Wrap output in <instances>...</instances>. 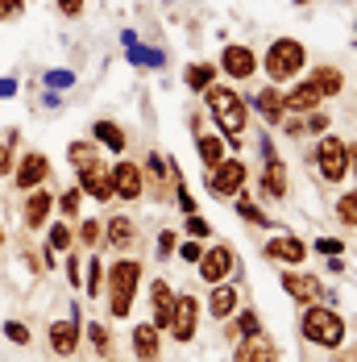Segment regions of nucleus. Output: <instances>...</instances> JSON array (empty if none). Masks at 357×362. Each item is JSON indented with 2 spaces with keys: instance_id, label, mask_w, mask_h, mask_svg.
Returning <instances> with one entry per match:
<instances>
[{
  "instance_id": "obj_1",
  "label": "nucleus",
  "mask_w": 357,
  "mask_h": 362,
  "mask_svg": "<svg viewBox=\"0 0 357 362\" xmlns=\"http://www.w3.org/2000/svg\"><path fill=\"white\" fill-rule=\"evenodd\" d=\"M138 284H142V262L121 258V262L108 267V308H112V317H129Z\"/></svg>"
},
{
  "instance_id": "obj_2",
  "label": "nucleus",
  "mask_w": 357,
  "mask_h": 362,
  "mask_svg": "<svg viewBox=\"0 0 357 362\" xmlns=\"http://www.w3.org/2000/svg\"><path fill=\"white\" fill-rule=\"evenodd\" d=\"M208 105H212L216 121H220V129H224V138H229V142H237V138H241V129H246V117H250L246 100H241L233 88H208Z\"/></svg>"
},
{
  "instance_id": "obj_3",
  "label": "nucleus",
  "mask_w": 357,
  "mask_h": 362,
  "mask_svg": "<svg viewBox=\"0 0 357 362\" xmlns=\"http://www.w3.org/2000/svg\"><path fill=\"white\" fill-rule=\"evenodd\" d=\"M303 337H308L312 346L337 350V346L345 341V321H341L332 308H320V304H312V308L303 313Z\"/></svg>"
},
{
  "instance_id": "obj_4",
  "label": "nucleus",
  "mask_w": 357,
  "mask_h": 362,
  "mask_svg": "<svg viewBox=\"0 0 357 362\" xmlns=\"http://www.w3.org/2000/svg\"><path fill=\"white\" fill-rule=\"evenodd\" d=\"M308 63V54H303V46L295 42V37H279V42H270V50H266V75H270V83H283L291 75L299 71Z\"/></svg>"
},
{
  "instance_id": "obj_5",
  "label": "nucleus",
  "mask_w": 357,
  "mask_h": 362,
  "mask_svg": "<svg viewBox=\"0 0 357 362\" xmlns=\"http://www.w3.org/2000/svg\"><path fill=\"white\" fill-rule=\"evenodd\" d=\"M316 167H320V175L328 183H341L349 175V146L341 142V138H320V146H316Z\"/></svg>"
},
{
  "instance_id": "obj_6",
  "label": "nucleus",
  "mask_w": 357,
  "mask_h": 362,
  "mask_svg": "<svg viewBox=\"0 0 357 362\" xmlns=\"http://www.w3.org/2000/svg\"><path fill=\"white\" fill-rule=\"evenodd\" d=\"M145 192V171L138 163H116L112 167V196L121 200H142Z\"/></svg>"
},
{
  "instance_id": "obj_7",
  "label": "nucleus",
  "mask_w": 357,
  "mask_h": 362,
  "mask_svg": "<svg viewBox=\"0 0 357 362\" xmlns=\"http://www.w3.org/2000/svg\"><path fill=\"white\" fill-rule=\"evenodd\" d=\"M246 187V167L237 158H220L212 167V192L216 196H237Z\"/></svg>"
},
{
  "instance_id": "obj_8",
  "label": "nucleus",
  "mask_w": 357,
  "mask_h": 362,
  "mask_svg": "<svg viewBox=\"0 0 357 362\" xmlns=\"http://www.w3.org/2000/svg\"><path fill=\"white\" fill-rule=\"evenodd\" d=\"M195 267H200L204 284H224V279H229V271L237 267V258H233V250H229V246H212V250L204 254Z\"/></svg>"
},
{
  "instance_id": "obj_9",
  "label": "nucleus",
  "mask_w": 357,
  "mask_h": 362,
  "mask_svg": "<svg viewBox=\"0 0 357 362\" xmlns=\"http://www.w3.org/2000/svg\"><path fill=\"white\" fill-rule=\"evenodd\" d=\"M195 321H200V304L191 296H178L175 308H171V333H175V341H191L195 337Z\"/></svg>"
},
{
  "instance_id": "obj_10",
  "label": "nucleus",
  "mask_w": 357,
  "mask_h": 362,
  "mask_svg": "<svg viewBox=\"0 0 357 362\" xmlns=\"http://www.w3.org/2000/svg\"><path fill=\"white\" fill-rule=\"evenodd\" d=\"M46 175H50V158H46V154H25V158H21V167H17V171H13V180H17V187H21V192H34V187H42V183H46Z\"/></svg>"
},
{
  "instance_id": "obj_11",
  "label": "nucleus",
  "mask_w": 357,
  "mask_h": 362,
  "mask_svg": "<svg viewBox=\"0 0 357 362\" xmlns=\"http://www.w3.org/2000/svg\"><path fill=\"white\" fill-rule=\"evenodd\" d=\"M79 192L92 196V200H108V196H112V167L96 163V167L79 171Z\"/></svg>"
},
{
  "instance_id": "obj_12",
  "label": "nucleus",
  "mask_w": 357,
  "mask_h": 362,
  "mask_svg": "<svg viewBox=\"0 0 357 362\" xmlns=\"http://www.w3.org/2000/svg\"><path fill=\"white\" fill-rule=\"evenodd\" d=\"M220 71H229L233 79H250L258 71V59H253L250 46H224V54H220Z\"/></svg>"
},
{
  "instance_id": "obj_13",
  "label": "nucleus",
  "mask_w": 357,
  "mask_h": 362,
  "mask_svg": "<svg viewBox=\"0 0 357 362\" xmlns=\"http://www.w3.org/2000/svg\"><path fill=\"white\" fill-rule=\"evenodd\" d=\"M50 350L59 358H71L79 350V321H75V313H71V321H54L50 325Z\"/></svg>"
},
{
  "instance_id": "obj_14",
  "label": "nucleus",
  "mask_w": 357,
  "mask_h": 362,
  "mask_svg": "<svg viewBox=\"0 0 357 362\" xmlns=\"http://www.w3.org/2000/svg\"><path fill=\"white\" fill-rule=\"evenodd\" d=\"M150 304H154V329H171V308H175V296L167 279H154L150 284Z\"/></svg>"
},
{
  "instance_id": "obj_15",
  "label": "nucleus",
  "mask_w": 357,
  "mask_h": 362,
  "mask_svg": "<svg viewBox=\"0 0 357 362\" xmlns=\"http://www.w3.org/2000/svg\"><path fill=\"white\" fill-rule=\"evenodd\" d=\"M266 258H274V262H303L308 258V246L299 238H291V233H279V238L266 242Z\"/></svg>"
},
{
  "instance_id": "obj_16",
  "label": "nucleus",
  "mask_w": 357,
  "mask_h": 362,
  "mask_svg": "<svg viewBox=\"0 0 357 362\" xmlns=\"http://www.w3.org/2000/svg\"><path fill=\"white\" fill-rule=\"evenodd\" d=\"M283 291L291 300H324V288L320 279H312V275H295V271H283Z\"/></svg>"
},
{
  "instance_id": "obj_17",
  "label": "nucleus",
  "mask_w": 357,
  "mask_h": 362,
  "mask_svg": "<svg viewBox=\"0 0 357 362\" xmlns=\"http://www.w3.org/2000/svg\"><path fill=\"white\" fill-rule=\"evenodd\" d=\"M50 209H54V196H50L46 187H34V192L25 196V225H30V229H42L46 217H50Z\"/></svg>"
},
{
  "instance_id": "obj_18",
  "label": "nucleus",
  "mask_w": 357,
  "mask_h": 362,
  "mask_svg": "<svg viewBox=\"0 0 357 362\" xmlns=\"http://www.w3.org/2000/svg\"><path fill=\"white\" fill-rule=\"evenodd\" d=\"M237 362H274V346H270V337H262V333L241 337V346H237Z\"/></svg>"
},
{
  "instance_id": "obj_19",
  "label": "nucleus",
  "mask_w": 357,
  "mask_h": 362,
  "mask_svg": "<svg viewBox=\"0 0 357 362\" xmlns=\"http://www.w3.org/2000/svg\"><path fill=\"white\" fill-rule=\"evenodd\" d=\"M208 313H212L216 321L233 317V313H237V288H229V284H212V296H208Z\"/></svg>"
},
{
  "instance_id": "obj_20",
  "label": "nucleus",
  "mask_w": 357,
  "mask_h": 362,
  "mask_svg": "<svg viewBox=\"0 0 357 362\" xmlns=\"http://www.w3.org/2000/svg\"><path fill=\"white\" fill-rule=\"evenodd\" d=\"M133 354H138L142 362L158 358V329H154V325H145V321L133 325Z\"/></svg>"
},
{
  "instance_id": "obj_21",
  "label": "nucleus",
  "mask_w": 357,
  "mask_h": 362,
  "mask_svg": "<svg viewBox=\"0 0 357 362\" xmlns=\"http://www.w3.org/2000/svg\"><path fill=\"white\" fill-rule=\"evenodd\" d=\"M324 96L312 88V83H299V88H291L283 96V105L286 109H295V112H316V105H320Z\"/></svg>"
},
{
  "instance_id": "obj_22",
  "label": "nucleus",
  "mask_w": 357,
  "mask_h": 362,
  "mask_svg": "<svg viewBox=\"0 0 357 362\" xmlns=\"http://www.w3.org/2000/svg\"><path fill=\"white\" fill-rule=\"evenodd\" d=\"M253 109H258L262 117H266V121H270V125H274V121H283L286 105H283V96H279L274 88H262V92L253 96Z\"/></svg>"
},
{
  "instance_id": "obj_23",
  "label": "nucleus",
  "mask_w": 357,
  "mask_h": 362,
  "mask_svg": "<svg viewBox=\"0 0 357 362\" xmlns=\"http://www.w3.org/2000/svg\"><path fill=\"white\" fill-rule=\"evenodd\" d=\"M67 158H71L75 171H87V167L104 163V158H100V146H96V142H71V146H67Z\"/></svg>"
},
{
  "instance_id": "obj_24",
  "label": "nucleus",
  "mask_w": 357,
  "mask_h": 362,
  "mask_svg": "<svg viewBox=\"0 0 357 362\" xmlns=\"http://www.w3.org/2000/svg\"><path fill=\"white\" fill-rule=\"evenodd\" d=\"M262 192L266 196H286V171H283V163L279 158H266V180H262Z\"/></svg>"
},
{
  "instance_id": "obj_25",
  "label": "nucleus",
  "mask_w": 357,
  "mask_h": 362,
  "mask_svg": "<svg viewBox=\"0 0 357 362\" xmlns=\"http://www.w3.org/2000/svg\"><path fill=\"white\" fill-rule=\"evenodd\" d=\"M125 50H129V63H145V67H162V63H167V59H162V50L142 46L133 34H125Z\"/></svg>"
},
{
  "instance_id": "obj_26",
  "label": "nucleus",
  "mask_w": 357,
  "mask_h": 362,
  "mask_svg": "<svg viewBox=\"0 0 357 362\" xmlns=\"http://www.w3.org/2000/svg\"><path fill=\"white\" fill-rule=\"evenodd\" d=\"M312 88H316L320 96H337V92L345 88V75L337 71V67H316V75H312Z\"/></svg>"
},
{
  "instance_id": "obj_27",
  "label": "nucleus",
  "mask_w": 357,
  "mask_h": 362,
  "mask_svg": "<svg viewBox=\"0 0 357 362\" xmlns=\"http://www.w3.org/2000/svg\"><path fill=\"white\" fill-rule=\"evenodd\" d=\"M133 238H138V233H133V221H129V217H112V221H108V242H112L116 250H129V246H133Z\"/></svg>"
},
{
  "instance_id": "obj_28",
  "label": "nucleus",
  "mask_w": 357,
  "mask_h": 362,
  "mask_svg": "<svg viewBox=\"0 0 357 362\" xmlns=\"http://www.w3.org/2000/svg\"><path fill=\"white\" fill-rule=\"evenodd\" d=\"M92 134H96V142L108 146V150H125V134H121V125H116V121H96V125H92Z\"/></svg>"
},
{
  "instance_id": "obj_29",
  "label": "nucleus",
  "mask_w": 357,
  "mask_h": 362,
  "mask_svg": "<svg viewBox=\"0 0 357 362\" xmlns=\"http://www.w3.org/2000/svg\"><path fill=\"white\" fill-rule=\"evenodd\" d=\"M171 167H175V163H171ZM171 167H167L158 154H150V158H145V171L154 175V192H158V196H167V180H175V171H171Z\"/></svg>"
},
{
  "instance_id": "obj_30",
  "label": "nucleus",
  "mask_w": 357,
  "mask_h": 362,
  "mask_svg": "<svg viewBox=\"0 0 357 362\" xmlns=\"http://www.w3.org/2000/svg\"><path fill=\"white\" fill-rule=\"evenodd\" d=\"M195 150H200L204 167H216V163L224 158V146H220V138H212V134H200V142H195Z\"/></svg>"
},
{
  "instance_id": "obj_31",
  "label": "nucleus",
  "mask_w": 357,
  "mask_h": 362,
  "mask_svg": "<svg viewBox=\"0 0 357 362\" xmlns=\"http://www.w3.org/2000/svg\"><path fill=\"white\" fill-rule=\"evenodd\" d=\"M212 75H216V67L195 63V67H187V88H191V92H208V88H212Z\"/></svg>"
},
{
  "instance_id": "obj_32",
  "label": "nucleus",
  "mask_w": 357,
  "mask_h": 362,
  "mask_svg": "<svg viewBox=\"0 0 357 362\" xmlns=\"http://www.w3.org/2000/svg\"><path fill=\"white\" fill-rule=\"evenodd\" d=\"M79 200H83V192H79V187H67L63 196H54V204L63 209V217H79Z\"/></svg>"
},
{
  "instance_id": "obj_33",
  "label": "nucleus",
  "mask_w": 357,
  "mask_h": 362,
  "mask_svg": "<svg viewBox=\"0 0 357 362\" xmlns=\"http://www.w3.org/2000/svg\"><path fill=\"white\" fill-rule=\"evenodd\" d=\"M75 238H71V225H50V250H71Z\"/></svg>"
},
{
  "instance_id": "obj_34",
  "label": "nucleus",
  "mask_w": 357,
  "mask_h": 362,
  "mask_svg": "<svg viewBox=\"0 0 357 362\" xmlns=\"http://www.w3.org/2000/svg\"><path fill=\"white\" fill-rule=\"evenodd\" d=\"M100 284H104V262L92 258V262H87V296H92V300L100 296Z\"/></svg>"
},
{
  "instance_id": "obj_35",
  "label": "nucleus",
  "mask_w": 357,
  "mask_h": 362,
  "mask_svg": "<svg viewBox=\"0 0 357 362\" xmlns=\"http://www.w3.org/2000/svg\"><path fill=\"white\" fill-rule=\"evenodd\" d=\"M337 217L345 221V225H357V192H349V196L337 200Z\"/></svg>"
},
{
  "instance_id": "obj_36",
  "label": "nucleus",
  "mask_w": 357,
  "mask_h": 362,
  "mask_svg": "<svg viewBox=\"0 0 357 362\" xmlns=\"http://www.w3.org/2000/svg\"><path fill=\"white\" fill-rule=\"evenodd\" d=\"M237 213H241V217L250 221V225H262V229L270 225V217H266V213H262L258 204H250V200H237Z\"/></svg>"
},
{
  "instance_id": "obj_37",
  "label": "nucleus",
  "mask_w": 357,
  "mask_h": 362,
  "mask_svg": "<svg viewBox=\"0 0 357 362\" xmlns=\"http://www.w3.org/2000/svg\"><path fill=\"white\" fill-rule=\"evenodd\" d=\"M87 337H92V346H96L100 354H108V346H112V337H108V329L100 325V321H92V325H87Z\"/></svg>"
},
{
  "instance_id": "obj_38",
  "label": "nucleus",
  "mask_w": 357,
  "mask_h": 362,
  "mask_svg": "<svg viewBox=\"0 0 357 362\" xmlns=\"http://www.w3.org/2000/svg\"><path fill=\"white\" fill-rule=\"evenodd\" d=\"M4 337H8L13 346H30V329L21 325V321H4Z\"/></svg>"
},
{
  "instance_id": "obj_39",
  "label": "nucleus",
  "mask_w": 357,
  "mask_h": 362,
  "mask_svg": "<svg viewBox=\"0 0 357 362\" xmlns=\"http://www.w3.org/2000/svg\"><path fill=\"white\" fill-rule=\"evenodd\" d=\"M233 333H241V337H250V333H262V321H258V313H241Z\"/></svg>"
},
{
  "instance_id": "obj_40",
  "label": "nucleus",
  "mask_w": 357,
  "mask_h": 362,
  "mask_svg": "<svg viewBox=\"0 0 357 362\" xmlns=\"http://www.w3.org/2000/svg\"><path fill=\"white\" fill-rule=\"evenodd\" d=\"M79 242H83V246H96V242H100V221H83V225H79Z\"/></svg>"
},
{
  "instance_id": "obj_41",
  "label": "nucleus",
  "mask_w": 357,
  "mask_h": 362,
  "mask_svg": "<svg viewBox=\"0 0 357 362\" xmlns=\"http://www.w3.org/2000/svg\"><path fill=\"white\" fill-rule=\"evenodd\" d=\"M187 233H191V238H208V233H212V225H208L204 217H195V213H191V217H187Z\"/></svg>"
},
{
  "instance_id": "obj_42",
  "label": "nucleus",
  "mask_w": 357,
  "mask_h": 362,
  "mask_svg": "<svg viewBox=\"0 0 357 362\" xmlns=\"http://www.w3.org/2000/svg\"><path fill=\"white\" fill-rule=\"evenodd\" d=\"M75 75L71 71H46V88H71Z\"/></svg>"
},
{
  "instance_id": "obj_43",
  "label": "nucleus",
  "mask_w": 357,
  "mask_h": 362,
  "mask_svg": "<svg viewBox=\"0 0 357 362\" xmlns=\"http://www.w3.org/2000/svg\"><path fill=\"white\" fill-rule=\"evenodd\" d=\"M316 250L332 258V254H345V242H341V238H320V242H316Z\"/></svg>"
},
{
  "instance_id": "obj_44",
  "label": "nucleus",
  "mask_w": 357,
  "mask_h": 362,
  "mask_svg": "<svg viewBox=\"0 0 357 362\" xmlns=\"http://www.w3.org/2000/svg\"><path fill=\"white\" fill-rule=\"evenodd\" d=\"M178 254H183V262H200V258H204L200 242H187V246H178Z\"/></svg>"
},
{
  "instance_id": "obj_45",
  "label": "nucleus",
  "mask_w": 357,
  "mask_h": 362,
  "mask_svg": "<svg viewBox=\"0 0 357 362\" xmlns=\"http://www.w3.org/2000/svg\"><path fill=\"white\" fill-rule=\"evenodd\" d=\"M59 13L63 17H79L83 13V0H59Z\"/></svg>"
},
{
  "instance_id": "obj_46",
  "label": "nucleus",
  "mask_w": 357,
  "mask_h": 362,
  "mask_svg": "<svg viewBox=\"0 0 357 362\" xmlns=\"http://www.w3.org/2000/svg\"><path fill=\"white\" fill-rule=\"evenodd\" d=\"M178 209H183L187 217L195 213V200H191V192H187V187H178Z\"/></svg>"
},
{
  "instance_id": "obj_47",
  "label": "nucleus",
  "mask_w": 357,
  "mask_h": 362,
  "mask_svg": "<svg viewBox=\"0 0 357 362\" xmlns=\"http://www.w3.org/2000/svg\"><path fill=\"white\" fill-rule=\"evenodd\" d=\"M63 267H67V279H71V288H75V284H79V258L67 254V262H63Z\"/></svg>"
},
{
  "instance_id": "obj_48",
  "label": "nucleus",
  "mask_w": 357,
  "mask_h": 362,
  "mask_svg": "<svg viewBox=\"0 0 357 362\" xmlns=\"http://www.w3.org/2000/svg\"><path fill=\"white\" fill-rule=\"evenodd\" d=\"M175 250V233H171V229H167V233H162V238H158V254H162V258H167V254Z\"/></svg>"
},
{
  "instance_id": "obj_49",
  "label": "nucleus",
  "mask_w": 357,
  "mask_h": 362,
  "mask_svg": "<svg viewBox=\"0 0 357 362\" xmlns=\"http://www.w3.org/2000/svg\"><path fill=\"white\" fill-rule=\"evenodd\" d=\"M308 129H312V134H324V129H328V117H324V112H312V121H308Z\"/></svg>"
},
{
  "instance_id": "obj_50",
  "label": "nucleus",
  "mask_w": 357,
  "mask_h": 362,
  "mask_svg": "<svg viewBox=\"0 0 357 362\" xmlns=\"http://www.w3.org/2000/svg\"><path fill=\"white\" fill-rule=\"evenodd\" d=\"M21 4H25V0H0V13H4V17H17Z\"/></svg>"
},
{
  "instance_id": "obj_51",
  "label": "nucleus",
  "mask_w": 357,
  "mask_h": 362,
  "mask_svg": "<svg viewBox=\"0 0 357 362\" xmlns=\"http://www.w3.org/2000/svg\"><path fill=\"white\" fill-rule=\"evenodd\" d=\"M13 171V154H8V142L0 146V175H8Z\"/></svg>"
},
{
  "instance_id": "obj_52",
  "label": "nucleus",
  "mask_w": 357,
  "mask_h": 362,
  "mask_svg": "<svg viewBox=\"0 0 357 362\" xmlns=\"http://www.w3.org/2000/svg\"><path fill=\"white\" fill-rule=\"evenodd\" d=\"M13 92H17V79H13V75H8V79H0V100H4V96H13Z\"/></svg>"
},
{
  "instance_id": "obj_53",
  "label": "nucleus",
  "mask_w": 357,
  "mask_h": 362,
  "mask_svg": "<svg viewBox=\"0 0 357 362\" xmlns=\"http://www.w3.org/2000/svg\"><path fill=\"white\" fill-rule=\"evenodd\" d=\"M349 167H357V146L349 150Z\"/></svg>"
},
{
  "instance_id": "obj_54",
  "label": "nucleus",
  "mask_w": 357,
  "mask_h": 362,
  "mask_svg": "<svg viewBox=\"0 0 357 362\" xmlns=\"http://www.w3.org/2000/svg\"><path fill=\"white\" fill-rule=\"evenodd\" d=\"M0 246H4V225H0Z\"/></svg>"
}]
</instances>
